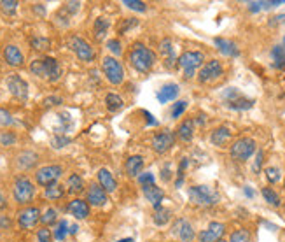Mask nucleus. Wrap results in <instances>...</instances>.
I'll use <instances>...</instances> for the list:
<instances>
[{
  "instance_id": "1",
  "label": "nucleus",
  "mask_w": 285,
  "mask_h": 242,
  "mask_svg": "<svg viewBox=\"0 0 285 242\" xmlns=\"http://www.w3.org/2000/svg\"><path fill=\"white\" fill-rule=\"evenodd\" d=\"M130 63L135 70L146 74V72H149L152 67H154L156 54L149 48H146L144 44H135L133 49H131V53H130Z\"/></svg>"
},
{
  "instance_id": "2",
  "label": "nucleus",
  "mask_w": 285,
  "mask_h": 242,
  "mask_svg": "<svg viewBox=\"0 0 285 242\" xmlns=\"http://www.w3.org/2000/svg\"><path fill=\"white\" fill-rule=\"evenodd\" d=\"M189 200L194 206L212 207L215 203H219L220 195L210 186H193V188H189Z\"/></svg>"
},
{
  "instance_id": "3",
  "label": "nucleus",
  "mask_w": 285,
  "mask_h": 242,
  "mask_svg": "<svg viewBox=\"0 0 285 242\" xmlns=\"http://www.w3.org/2000/svg\"><path fill=\"white\" fill-rule=\"evenodd\" d=\"M203 62H205V54L201 51H186L178 58V67L184 70V76L189 79L194 76L196 69L203 67Z\"/></svg>"
},
{
  "instance_id": "4",
  "label": "nucleus",
  "mask_w": 285,
  "mask_h": 242,
  "mask_svg": "<svg viewBox=\"0 0 285 242\" xmlns=\"http://www.w3.org/2000/svg\"><path fill=\"white\" fill-rule=\"evenodd\" d=\"M256 146L257 144L252 137H240L238 141L233 142L231 150H229V155H231V158L236 161H247L254 153H256Z\"/></svg>"
},
{
  "instance_id": "5",
  "label": "nucleus",
  "mask_w": 285,
  "mask_h": 242,
  "mask_svg": "<svg viewBox=\"0 0 285 242\" xmlns=\"http://www.w3.org/2000/svg\"><path fill=\"white\" fill-rule=\"evenodd\" d=\"M12 195H14V200L25 206L30 203L35 197V188H33V182L25 176H19L14 181V188H12Z\"/></svg>"
},
{
  "instance_id": "6",
  "label": "nucleus",
  "mask_w": 285,
  "mask_h": 242,
  "mask_svg": "<svg viewBox=\"0 0 285 242\" xmlns=\"http://www.w3.org/2000/svg\"><path fill=\"white\" fill-rule=\"evenodd\" d=\"M101 70H104L105 78L109 79L110 84H121L125 81V69H123L121 62H117L112 57H105L101 60Z\"/></svg>"
},
{
  "instance_id": "7",
  "label": "nucleus",
  "mask_w": 285,
  "mask_h": 242,
  "mask_svg": "<svg viewBox=\"0 0 285 242\" xmlns=\"http://www.w3.org/2000/svg\"><path fill=\"white\" fill-rule=\"evenodd\" d=\"M62 174H63V169L59 167V165H46V167L37 171L35 181H37V184L48 188V186L56 184V181L62 177Z\"/></svg>"
},
{
  "instance_id": "8",
  "label": "nucleus",
  "mask_w": 285,
  "mask_h": 242,
  "mask_svg": "<svg viewBox=\"0 0 285 242\" xmlns=\"http://www.w3.org/2000/svg\"><path fill=\"white\" fill-rule=\"evenodd\" d=\"M69 46H70V49L74 51L75 54H77L79 60H83V62H93V58H95V51H93V48L88 44L86 41L83 39V37H77V35L70 37Z\"/></svg>"
},
{
  "instance_id": "9",
  "label": "nucleus",
  "mask_w": 285,
  "mask_h": 242,
  "mask_svg": "<svg viewBox=\"0 0 285 242\" xmlns=\"http://www.w3.org/2000/svg\"><path fill=\"white\" fill-rule=\"evenodd\" d=\"M6 83H7V88H9L11 95L14 97V99H18L21 102H25L28 99V84L23 78H19L18 74H9Z\"/></svg>"
},
{
  "instance_id": "10",
  "label": "nucleus",
  "mask_w": 285,
  "mask_h": 242,
  "mask_svg": "<svg viewBox=\"0 0 285 242\" xmlns=\"http://www.w3.org/2000/svg\"><path fill=\"white\" fill-rule=\"evenodd\" d=\"M222 72H224L222 63L219 60H210L201 67L198 79H199V83H212V81L219 79L220 76H222Z\"/></svg>"
},
{
  "instance_id": "11",
  "label": "nucleus",
  "mask_w": 285,
  "mask_h": 242,
  "mask_svg": "<svg viewBox=\"0 0 285 242\" xmlns=\"http://www.w3.org/2000/svg\"><path fill=\"white\" fill-rule=\"evenodd\" d=\"M175 144V134L170 130H165V132H157V134L152 137L151 141V146L152 150L156 153H159V155H163V153H167L170 147Z\"/></svg>"
},
{
  "instance_id": "12",
  "label": "nucleus",
  "mask_w": 285,
  "mask_h": 242,
  "mask_svg": "<svg viewBox=\"0 0 285 242\" xmlns=\"http://www.w3.org/2000/svg\"><path fill=\"white\" fill-rule=\"evenodd\" d=\"M39 221H40L39 207H27V209L19 211L18 223H19V227L23 228V230H30V228H33Z\"/></svg>"
},
{
  "instance_id": "13",
  "label": "nucleus",
  "mask_w": 285,
  "mask_h": 242,
  "mask_svg": "<svg viewBox=\"0 0 285 242\" xmlns=\"http://www.w3.org/2000/svg\"><path fill=\"white\" fill-rule=\"evenodd\" d=\"M224 232H226V227H224V223L212 221L210 225H208L207 230H203L198 235V240L199 242H217V240L222 239Z\"/></svg>"
},
{
  "instance_id": "14",
  "label": "nucleus",
  "mask_w": 285,
  "mask_h": 242,
  "mask_svg": "<svg viewBox=\"0 0 285 242\" xmlns=\"http://www.w3.org/2000/svg\"><path fill=\"white\" fill-rule=\"evenodd\" d=\"M172 232L180 239L182 242H193L194 239V230H193V225H191L187 219L184 218H178L172 227Z\"/></svg>"
},
{
  "instance_id": "15",
  "label": "nucleus",
  "mask_w": 285,
  "mask_h": 242,
  "mask_svg": "<svg viewBox=\"0 0 285 242\" xmlns=\"http://www.w3.org/2000/svg\"><path fill=\"white\" fill-rule=\"evenodd\" d=\"M62 76V67L54 58H44L42 60V78L49 81H58Z\"/></svg>"
},
{
  "instance_id": "16",
  "label": "nucleus",
  "mask_w": 285,
  "mask_h": 242,
  "mask_svg": "<svg viewBox=\"0 0 285 242\" xmlns=\"http://www.w3.org/2000/svg\"><path fill=\"white\" fill-rule=\"evenodd\" d=\"M88 202L91 203V206H96V207L105 206V203H107V192H105L100 184H89Z\"/></svg>"
},
{
  "instance_id": "17",
  "label": "nucleus",
  "mask_w": 285,
  "mask_h": 242,
  "mask_svg": "<svg viewBox=\"0 0 285 242\" xmlns=\"http://www.w3.org/2000/svg\"><path fill=\"white\" fill-rule=\"evenodd\" d=\"M4 58H6L7 65H11V67H19V65H23V62H25V57H23V53H21V49L14 44H9L4 48Z\"/></svg>"
},
{
  "instance_id": "18",
  "label": "nucleus",
  "mask_w": 285,
  "mask_h": 242,
  "mask_svg": "<svg viewBox=\"0 0 285 242\" xmlns=\"http://www.w3.org/2000/svg\"><path fill=\"white\" fill-rule=\"evenodd\" d=\"M231 137H233V132L229 130L228 126H219V128H215L212 132L210 142L217 147H224L229 141H231Z\"/></svg>"
},
{
  "instance_id": "19",
  "label": "nucleus",
  "mask_w": 285,
  "mask_h": 242,
  "mask_svg": "<svg viewBox=\"0 0 285 242\" xmlns=\"http://www.w3.org/2000/svg\"><path fill=\"white\" fill-rule=\"evenodd\" d=\"M69 212L74 218L77 219H86L89 216V203L86 200H80V198H74L70 203H69Z\"/></svg>"
},
{
  "instance_id": "20",
  "label": "nucleus",
  "mask_w": 285,
  "mask_h": 242,
  "mask_svg": "<svg viewBox=\"0 0 285 242\" xmlns=\"http://www.w3.org/2000/svg\"><path fill=\"white\" fill-rule=\"evenodd\" d=\"M142 190H144V195H146L147 200L151 202L152 206H154V209H156V207H159V206H161V200H163V197H165L163 190L157 188L156 184L142 186Z\"/></svg>"
},
{
  "instance_id": "21",
  "label": "nucleus",
  "mask_w": 285,
  "mask_h": 242,
  "mask_svg": "<svg viewBox=\"0 0 285 242\" xmlns=\"http://www.w3.org/2000/svg\"><path fill=\"white\" fill-rule=\"evenodd\" d=\"M178 91H180L178 84L168 83V84H165L159 91H157V100H159L161 104H167V102H170V100H175L178 97Z\"/></svg>"
},
{
  "instance_id": "22",
  "label": "nucleus",
  "mask_w": 285,
  "mask_h": 242,
  "mask_svg": "<svg viewBox=\"0 0 285 242\" xmlns=\"http://www.w3.org/2000/svg\"><path fill=\"white\" fill-rule=\"evenodd\" d=\"M98 182L107 193L116 192V188H117V181L114 179V176L110 174V171H107V169H100L98 171Z\"/></svg>"
},
{
  "instance_id": "23",
  "label": "nucleus",
  "mask_w": 285,
  "mask_h": 242,
  "mask_svg": "<svg viewBox=\"0 0 285 242\" xmlns=\"http://www.w3.org/2000/svg\"><path fill=\"white\" fill-rule=\"evenodd\" d=\"M214 44L217 46V49L222 54H226V57H238V54H240V51H238L236 44L233 41L222 39V37H215Z\"/></svg>"
},
{
  "instance_id": "24",
  "label": "nucleus",
  "mask_w": 285,
  "mask_h": 242,
  "mask_svg": "<svg viewBox=\"0 0 285 242\" xmlns=\"http://www.w3.org/2000/svg\"><path fill=\"white\" fill-rule=\"evenodd\" d=\"M125 169H126V174H128V176H131V177L137 176L138 177L140 172H142V169H144V158L142 156H138V155L130 156L125 163Z\"/></svg>"
},
{
  "instance_id": "25",
  "label": "nucleus",
  "mask_w": 285,
  "mask_h": 242,
  "mask_svg": "<svg viewBox=\"0 0 285 242\" xmlns=\"http://www.w3.org/2000/svg\"><path fill=\"white\" fill-rule=\"evenodd\" d=\"M177 135H178V139H180V141H184V142L193 141V137H194V121L193 120L182 121L180 125H178V128H177Z\"/></svg>"
},
{
  "instance_id": "26",
  "label": "nucleus",
  "mask_w": 285,
  "mask_h": 242,
  "mask_svg": "<svg viewBox=\"0 0 285 242\" xmlns=\"http://www.w3.org/2000/svg\"><path fill=\"white\" fill-rule=\"evenodd\" d=\"M161 54L167 60V67H173V62H175V51H173V42L172 39H163L161 42Z\"/></svg>"
},
{
  "instance_id": "27",
  "label": "nucleus",
  "mask_w": 285,
  "mask_h": 242,
  "mask_svg": "<svg viewBox=\"0 0 285 242\" xmlns=\"http://www.w3.org/2000/svg\"><path fill=\"white\" fill-rule=\"evenodd\" d=\"M228 107L235 109V111H247V109H252L254 107V100L252 99H245L243 95H240L235 100H229L226 102Z\"/></svg>"
},
{
  "instance_id": "28",
  "label": "nucleus",
  "mask_w": 285,
  "mask_h": 242,
  "mask_svg": "<svg viewBox=\"0 0 285 242\" xmlns=\"http://www.w3.org/2000/svg\"><path fill=\"white\" fill-rule=\"evenodd\" d=\"M152 219H154V223L157 227H165L170 219H172V211L167 209V207H156L154 211V216H152Z\"/></svg>"
},
{
  "instance_id": "29",
  "label": "nucleus",
  "mask_w": 285,
  "mask_h": 242,
  "mask_svg": "<svg viewBox=\"0 0 285 242\" xmlns=\"http://www.w3.org/2000/svg\"><path fill=\"white\" fill-rule=\"evenodd\" d=\"M84 190V181L79 174H72L67 179V192L69 193H80Z\"/></svg>"
},
{
  "instance_id": "30",
  "label": "nucleus",
  "mask_w": 285,
  "mask_h": 242,
  "mask_svg": "<svg viewBox=\"0 0 285 242\" xmlns=\"http://www.w3.org/2000/svg\"><path fill=\"white\" fill-rule=\"evenodd\" d=\"M271 60H273L275 69H283L285 67V49H283V46H280V44L273 46V49H271Z\"/></svg>"
},
{
  "instance_id": "31",
  "label": "nucleus",
  "mask_w": 285,
  "mask_h": 242,
  "mask_svg": "<svg viewBox=\"0 0 285 242\" xmlns=\"http://www.w3.org/2000/svg\"><path fill=\"white\" fill-rule=\"evenodd\" d=\"M105 105H107V109L110 113H117L119 109H123V105H125V102L119 95L116 93H109L107 97H105Z\"/></svg>"
},
{
  "instance_id": "32",
  "label": "nucleus",
  "mask_w": 285,
  "mask_h": 242,
  "mask_svg": "<svg viewBox=\"0 0 285 242\" xmlns=\"http://www.w3.org/2000/svg\"><path fill=\"white\" fill-rule=\"evenodd\" d=\"M35 163H37V155H35V153L25 151V153H21V155L18 156V165L21 169H30V167H33Z\"/></svg>"
},
{
  "instance_id": "33",
  "label": "nucleus",
  "mask_w": 285,
  "mask_h": 242,
  "mask_svg": "<svg viewBox=\"0 0 285 242\" xmlns=\"http://www.w3.org/2000/svg\"><path fill=\"white\" fill-rule=\"evenodd\" d=\"M261 193H262V197H264V200L270 203V206H273V207H280V195L275 192L273 188H268V186H264V188L261 190Z\"/></svg>"
},
{
  "instance_id": "34",
  "label": "nucleus",
  "mask_w": 285,
  "mask_h": 242,
  "mask_svg": "<svg viewBox=\"0 0 285 242\" xmlns=\"http://www.w3.org/2000/svg\"><path fill=\"white\" fill-rule=\"evenodd\" d=\"M109 30V21L105 18H98L95 21V27H93V32H95L96 41H101L105 37V33Z\"/></svg>"
},
{
  "instance_id": "35",
  "label": "nucleus",
  "mask_w": 285,
  "mask_h": 242,
  "mask_svg": "<svg viewBox=\"0 0 285 242\" xmlns=\"http://www.w3.org/2000/svg\"><path fill=\"white\" fill-rule=\"evenodd\" d=\"M63 195H65V190H63V186H59V184L48 186V188L44 190V197L49 198V200H59Z\"/></svg>"
},
{
  "instance_id": "36",
  "label": "nucleus",
  "mask_w": 285,
  "mask_h": 242,
  "mask_svg": "<svg viewBox=\"0 0 285 242\" xmlns=\"http://www.w3.org/2000/svg\"><path fill=\"white\" fill-rule=\"evenodd\" d=\"M229 242H250V232L247 228H238L231 233Z\"/></svg>"
},
{
  "instance_id": "37",
  "label": "nucleus",
  "mask_w": 285,
  "mask_h": 242,
  "mask_svg": "<svg viewBox=\"0 0 285 242\" xmlns=\"http://www.w3.org/2000/svg\"><path fill=\"white\" fill-rule=\"evenodd\" d=\"M266 179L271 182V184H275V182H278L280 179H282V172H280L278 167H266Z\"/></svg>"
},
{
  "instance_id": "38",
  "label": "nucleus",
  "mask_w": 285,
  "mask_h": 242,
  "mask_svg": "<svg viewBox=\"0 0 285 242\" xmlns=\"http://www.w3.org/2000/svg\"><path fill=\"white\" fill-rule=\"evenodd\" d=\"M69 223L65 221V219H62V221H58L56 225V230H54V239L56 240H63L67 237V233H69Z\"/></svg>"
},
{
  "instance_id": "39",
  "label": "nucleus",
  "mask_w": 285,
  "mask_h": 242,
  "mask_svg": "<svg viewBox=\"0 0 285 242\" xmlns=\"http://www.w3.org/2000/svg\"><path fill=\"white\" fill-rule=\"evenodd\" d=\"M19 4L16 0H0V9L6 12V14H14Z\"/></svg>"
},
{
  "instance_id": "40",
  "label": "nucleus",
  "mask_w": 285,
  "mask_h": 242,
  "mask_svg": "<svg viewBox=\"0 0 285 242\" xmlns=\"http://www.w3.org/2000/svg\"><path fill=\"white\" fill-rule=\"evenodd\" d=\"M40 221L46 225V227H49V225L56 223L58 221V212L54 209H48L44 212V216H40Z\"/></svg>"
},
{
  "instance_id": "41",
  "label": "nucleus",
  "mask_w": 285,
  "mask_h": 242,
  "mask_svg": "<svg viewBox=\"0 0 285 242\" xmlns=\"http://www.w3.org/2000/svg\"><path fill=\"white\" fill-rule=\"evenodd\" d=\"M125 4L128 9H133V11H138V12H144L147 9V6L144 2H140V0H125Z\"/></svg>"
},
{
  "instance_id": "42",
  "label": "nucleus",
  "mask_w": 285,
  "mask_h": 242,
  "mask_svg": "<svg viewBox=\"0 0 285 242\" xmlns=\"http://www.w3.org/2000/svg\"><path fill=\"white\" fill-rule=\"evenodd\" d=\"M187 109V102L186 100H178L175 105H173V109H172V118H180L182 114H184V111Z\"/></svg>"
},
{
  "instance_id": "43",
  "label": "nucleus",
  "mask_w": 285,
  "mask_h": 242,
  "mask_svg": "<svg viewBox=\"0 0 285 242\" xmlns=\"http://www.w3.org/2000/svg\"><path fill=\"white\" fill-rule=\"evenodd\" d=\"M49 44H51V42H49L48 39H44V37H33V39H32V46H33L35 49H39V51L48 49Z\"/></svg>"
},
{
  "instance_id": "44",
  "label": "nucleus",
  "mask_w": 285,
  "mask_h": 242,
  "mask_svg": "<svg viewBox=\"0 0 285 242\" xmlns=\"http://www.w3.org/2000/svg\"><path fill=\"white\" fill-rule=\"evenodd\" d=\"M107 48H109L110 53L116 54V57H119V54L123 53V46H121V42H119L117 39H110V41H107Z\"/></svg>"
},
{
  "instance_id": "45",
  "label": "nucleus",
  "mask_w": 285,
  "mask_h": 242,
  "mask_svg": "<svg viewBox=\"0 0 285 242\" xmlns=\"http://www.w3.org/2000/svg\"><path fill=\"white\" fill-rule=\"evenodd\" d=\"M37 242H51V230H48V227L37 232Z\"/></svg>"
},
{
  "instance_id": "46",
  "label": "nucleus",
  "mask_w": 285,
  "mask_h": 242,
  "mask_svg": "<svg viewBox=\"0 0 285 242\" xmlns=\"http://www.w3.org/2000/svg\"><path fill=\"white\" fill-rule=\"evenodd\" d=\"M0 142H2L4 146H9V144H14V142H16V135L11 134V132H4V134L0 135Z\"/></svg>"
},
{
  "instance_id": "47",
  "label": "nucleus",
  "mask_w": 285,
  "mask_h": 242,
  "mask_svg": "<svg viewBox=\"0 0 285 242\" xmlns=\"http://www.w3.org/2000/svg\"><path fill=\"white\" fill-rule=\"evenodd\" d=\"M138 182L142 186H147V184H154V176H152L151 172H146V174H140L138 176Z\"/></svg>"
},
{
  "instance_id": "48",
  "label": "nucleus",
  "mask_w": 285,
  "mask_h": 242,
  "mask_svg": "<svg viewBox=\"0 0 285 242\" xmlns=\"http://www.w3.org/2000/svg\"><path fill=\"white\" fill-rule=\"evenodd\" d=\"M30 70H32L35 76L42 78V60H33L32 65H30Z\"/></svg>"
},
{
  "instance_id": "49",
  "label": "nucleus",
  "mask_w": 285,
  "mask_h": 242,
  "mask_svg": "<svg viewBox=\"0 0 285 242\" xmlns=\"http://www.w3.org/2000/svg\"><path fill=\"white\" fill-rule=\"evenodd\" d=\"M262 161H264V153L262 151H257V156H256V161H254V172H259V169L262 167Z\"/></svg>"
},
{
  "instance_id": "50",
  "label": "nucleus",
  "mask_w": 285,
  "mask_h": 242,
  "mask_svg": "<svg viewBox=\"0 0 285 242\" xmlns=\"http://www.w3.org/2000/svg\"><path fill=\"white\" fill-rule=\"evenodd\" d=\"M11 123H12L11 114L4 111V109H0V125H11Z\"/></svg>"
},
{
  "instance_id": "51",
  "label": "nucleus",
  "mask_w": 285,
  "mask_h": 242,
  "mask_svg": "<svg viewBox=\"0 0 285 242\" xmlns=\"http://www.w3.org/2000/svg\"><path fill=\"white\" fill-rule=\"evenodd\" d=\"M138 21L137 20H133V18H128L125 21V25H123V27H119V33H125L126 30H128V28H131V27H135V25H137Z\"/></svg>"
},
{
  "instance_id": "52",
  "label": "nucleus",
  "mask_w": 285,
  "mask_h": 242,
  "mask_svg": "<svg viewBox=\"0 0 285 242\" xmlns=\"http://www.w3.org/2000/svg\"><path fill=\"white\" fill-rule=\"evenodd\" d=\"M69 142H70L69 137H54V139H53L54 147H63L65 144H69Z\"/></svg>"
},
{
  "instance_id": "53",
  "label": "nucleus",
  "mask_w": 285,
  "mask_h": 242,
  "mask_svg": "<svg viewBox=\"0 0 285 242\" xmlns=\"http://www.w3.org/2000/svg\"><path fill=\"white\" fill-rule=\"evenodd\" d=\"M0 228H4V230L11 228V218L9 216H0Z\"/></svg>"
},
{
  "instance_id": "54",
  "label": "nucleus",
  "mask_w": 285,
  "mask_h": 242,
  "mask_svg": "<svg viewBox=\"0 0 285 242\" xmlns=\"http://www.w3.org/2000/svg\"><path fill=\"white\" fill-rule=\"evenodd\" d=\"M79 6H80L79 2H69V4H67V6H65V9L69 11L70 14H74V12H77V11H79Z\"/></svg>"
},
{
  "instance_id": "55",
  "label": "nucleus",
  "mask_w": 285,
  "mask_h": 242,
  "mask_svg": "<svg viewBox=\"0 0 285 242\" xmlns=\"http://www.w3.org/2000/svg\"><path fill=\"white\" fill-rule=\"evenodd\" d=\"M249 9L252 11V12L262 11V2H250V4H249Z\"/></svg>"
},
{
  "instance_id": "56",
  "label": "nucleus",
  "mask_w": 285,
  "mask_h": 242,
  "mask_svg": "<svg viewBox=\"0 0 285 242\" xmlns=\"http://www.w3.org/2000/svg\"><path fill=\"white\" fill-rule=\"evenodd\" d=\"M44 104L46 105H56V104H62V99H58V97H49V99H46Z\"/></svg>"
},
{
  "instance_id": "57",
  "label": "nucleus",
  "mask_w": 285,
  "mask_h": 242,
  "mask_svg": "<svg viewBox=\"0 0 285 242\" xmlns=\"http://www.w3.org/2000/svg\"><path fill=\"white\" fill-rule=\"evenodd\" d=\"M285 23V14H278L275 18H271V25H282Z\"/></svg>"
},
{
  "instance_id": "58",
  "label": "nucleus",
  "mask_w": 285,
  "mask_h": 242,
  "mask_svg": "<svg viewBox=\"0 0 285 242\" xmlns=\"http://www.w3.org/2000/svg\"><path fill=\"white\" fill-rule=\"evenodd\" d=\"M7 206V202H6V197L2 195V192H0V209H4V207Z\"/></svg>"
},
{
  "instance_id": "59",
  "label": "nucleus",
  "mask_w": 285,
  "mask_h": 242,
  "mask_svg": "<svg viewBox=\"0 0 285 242\" xmlns=\"http://www.w3.org/2000/svg\"><path fill=\"white\" fill-rule=\"evenodd\" d=\"M245 195H247V197H250V198L254 197V192H252V190L249 188V186H245Z\"/></svg>"
},
{
  "instance_id": "60",
  "label": "nucleus",
  "mask_w": 285,
  "mask_h": 242,
  "mask_svg": "<svg viewBox=\"0 0 285 242\" xmlns=\"http://www.w3.org/2000/svg\"><path fill=\"white\" fill-rule=\"evenodd\" d=\"M77 230H79V228H77V225H72V227H70V233H77Z\"/></svg>"
},
{
  "instance_id": "61",
  "label": "nucleus",
  "mask_w": 285,
  "mask_h": 242,
  "mask_svg": "<svg viewBox=\"0 0 285 242\" xmlns=\"http://www.w3.org/2000/svg\"><path fill=\"white\" fill-rule=\"evenodd\" d=\"M119 242H131V239H123V240H119Z\"/></svg>"
},
{
  "instance_id": "62",
  "label": "nucleus",
  "mask_w": 285,
  "mask_h": 242,
  "mask_svg": "<svg viewBox=\"0 0 285 242\" xmlns=\"http://www.w3.org/2000/svg\"><path fill=\"white\" fill-rule=\"evenodd\" d=\"M282 46H283V49H285V35H283V41H282Z\"/></svg>"
},
{
  "instance_id": "63",
  "label": "nucleus",
  "mask_w": 285,
  "mask_h": 242,
  "mask_svg": "<svg viewBox=\"0 0 285 242\" xmlns=\"http://www.w3.org/2000/svg\"><path fill=\"white\" fill-rule=\"evenodd\" d=\"M217 242H228V240H224V239H220V240H217Z\"/></svg>"
},
{
  "instance_id": "64",
  "label": "nucleus",
  "mask_w": 285,
  "mask_h": 242,
  "mask_svg": "<svg viewBox=\"0 0 285 242\" xmlns=\"http://www.w3.org/2000/svg\"><path fill=\"white\" fill-rule=\"evenodd\" d=\"M283 186H285V181H283Z\"/></svg>"
}]
</instances>
